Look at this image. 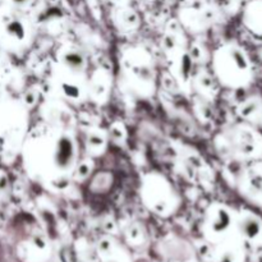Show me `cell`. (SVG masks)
Returning <instances> with one entry per match:
<instances>
[{
  "label": "cell",
  "mask_w": 262,
  "mask_h": 262,
  "mask_svg": "<svg viewBox=\"0 0 262 262\" xmlns=\"http://www.w3.org/2000/svg\"><path fill=\"white\" fill-rule=\"evenodd\" d=\"M23 160L27 174L43 188L58 192L73 181L78 145L73 129L40 123L26 137Z\"/></svg>",
  "instance_id": "1"
},
{
  "label": "cell",
  "mask_w": 262,
  "mask_h": 262,
  "mask_svg": "<svg viewBox=\"0 0 262 262\" xmlns=\"http://www.w3.org/2000/svg\"><path fill=\"white\" fill-rule=\"evenodd\" d=\"M50 79L59 99L72 104H81L89 99L87 59L79 46L73 42L60 45L56 50Z\"/></svg>",
  "instance_id": "2"
},
{
  "label": "cell",
  "mask_w": 262,
  "mask_h": 262,
  "mask_svg": "<svg viewBox=\"0 0 262 262\" xmlns=\"http://www.w3.org/2000/svg\"><path fill=\"white\" fill-rule=\"evenodd\" d=\"M120 68L125 82L135 94L151 97L156 90V67L152 55L141 45L124 49L120 56Z\"/></svg>",
  "instance_id": "3"
},
{
  "label": "cell",
  "mask_w": 262,
  "mask_h": 262,
  "mask_svg": "<svg viewBox=\"0 0 262 262\" xmlns=\"http://www.w3.org/2000/svg\"><path fill=\"white\" fill-rule=\"evenodd\" d=\"M141 200L143 205L161 216L173 215L181 206V196L166 177L158 171L143 176L141 182Z\"/></svg>",
  "instance_id": "4"
},
{
  "label": "cell",
  "mask_w": 262,
  "mask_h": 262,
  "mask_svg": "<svg viewBox=\"0 0 262 262\" xmlns=\"http://www.w3.org/2000/svg\"><path fill=\"white\" fill-rule=\"evenodd\" d=\"M212 68L219 82L228 87H238L246 83L248 61L241 48L228 43L220 46L212 55Z\"/></svg>",
  "instance_id": "5"
},
{
  "label": "cell",
  "mask_w": 262,
  "mask_h": 262,
  "mask_svg": "<svg viewBox=\"0 0 262 262\" xmlns=\"http://www.w3.org/2000/svg\"><path fill=\"white\" fill-rule=\"evenodd\" d=\"M7 9L0 12V27L5 38L9 40L14 50H26L35 37V28L22 9L8 4Z\"/></svg>",
  "instance_id": "6"
},
{
  "label": "cell",
  "mask_w": 262,
  "mask_h": 262,
  "mask_svg": "<svg viewBox=\"0 0 262 262\" xmlns=\"http://www.w3.org/2000/svg\"><path fill=\"white\" fill-rule=\"evenodd\" d=\"M170 67L171 76L183 91L188 92L192 89V61L186 45L164 49Z\"/></svg>",
  "instance_id": "7"
},
{
  "label": "cell",
  "mask_w": 262,
  "mask_h": 262,
  "mask_svg": "<svg viewBox=\"0 0 262 262\" xmlns=\"http://www.w3.org/2000/svg\"><path fill=\"white\" fill-rule=\"evenodd\" d=\"M40 114L42 118V122L56 125V127L73 129L74 115L68 107V105L64 102V100H48L41 105Z\"/></svg>",
  "instance_id": "8"
},
{
  "label": "cell",
  "mask_w": 262,
  "mask_h": 262,
  "mask_svg": "<svg viewBox=\"0 0 262 262\" xmlns=\"http://www.w3.org/2000/svg\"><path fill=\"white\" fill-rule=\"evenodd\" d=\"M112 92V74L106 68H96L89 76V100L102 105L106 104Z\"/></svg>",
  "instance_id": "9"
},
{
  "label": "cell",
  "mask_w": 262,
  "mask_h": 262,
  "mask_svg": "<svg viewBox=\"0 0 262 262\" xmlns=\"http://www.w3.org/2000/svg\"><path fill=\"white\" fill-rule=\"evenodd\" d=\"M110 18L114 27L120 32H135L141 25V18L137 10L130 7V4L113 7Z\"/></svg>",
  "instance_id": "10"
},
{
  "label": "cell",
  "mask_w": 262,
  "mask_h": 262,
  "mask_svg": "<svg viewBox=\"0 0 262 262\" xmlns=\"http://www.w3.org/2000/svg\"><path fill=\"white\" fill-rule=\"evenodd\" d=\"M109 133L102 128H91L84 138L86 151L90 158H97L105 154L109 143Z\"/></svg>",
  "instance_id": "11"
},
{
  "label": "cell",
  "mask_w": 262,
  "mask_h": 262,
  "mask_svg": "<svg viewBox=\"0 0 262 262\" xmlns=\"http://www.w3.org/2000/svg\"><path fill=\"white\" fill-rule=\"evenodd\" d=\"M179 17H181V26L192 32L204 31L209 26V18L206 13L202 12V9H194V8L183 9L181 10Z\"/></svg>",
  "instance_id": "12"
},
{
  "label": "cell",
  "mask_w": 262,
  "mask_h": 262,
  "mask_svg": "<svg viewBox=\"0 0 262 262\" xmlns=\"http://www.w3.org/2000/svg\"><path fill=\"white\" fill-rule=\"evenodd\" d=\"M192 89H194L202 100H214L216 95L214 79L206 71H200L192 77Z\"/></svg>",
  "instance_id": "13"
},
{
  "label": "cell",
  "mask_w": 262,
  "mask_h": 262,
  "mask_svg": "<svg viewBox=\"0 0 262 262\" xmlns=\"http://www.w3.org/2000/svg\"><path fill=\"white\" fill-rule=\"evenodd\" d=\"M94 161H92V158H86L83 160L77 163L76 170H74V177L73 179H77V181H84V179L89 178L91 176V173L94 171Z\"/></svg>",
  "instance_id": "14"
},
{
  "label": "cell",
  "mask_w": 262,
  "mask_h": 262,
  "mask_svg": "<svg viewBox=\"0 0 262 262\" xmlns=\"http://www.w3.org/2000/svg\"><path fill=\"white\" fill-rule=\"evenodd\" d=\"M188 54L193 63H206L210 58V53L206 46L201 45L199 42L192 43L188 50Z\"/></svg>",
  "instance_id": "15"
},
{
  "label": "cell",
  "mask_w": 262,
  "mask_h": 262,
  "mask_svg": "<svg viewBox=\"0 0 262 262\" xmlns=\"http://www.w3.org/2000/svg\"><path fill=\"white\" fill-rule=\"evenodd\" d=\"M107 133H109V138H112V140L117 143L125 142V140H127V128H125V125L123 124L122 122H119V120L112 123Z\"/></svg>",
  "instance_id": "16"
},
{
  "label": "cell",
  "mask_w": 262,
  "mask_h": 262,
  "mask_svg": "<svg viewBox=\"0 0 262 262\" xmlns=\"http://www.w3.org/2000/svg\"><path fill=\"white\" fill-rule=\"evenodd\" d=\"M37 101H38V94L35 90V87H31L30 90H27V91L23 94L22 102L27 109L35 107L36 104H37Z\"/></svg>",
  "instance_id": "17"
},
{
  "label": "cell",
  "mask_w": 262,
  "mask_h": 262,
  "mask_svg": "<svg viewBox=\"0 0 262 262\" xmlns=\"http://www.w3.org/2000/svg\"><path fill=\"white\" fill-rule=\"evenodd\" d=\"M106 2H109L113 7H119V5L130 4V2H132V0H106Z\"/></svg>",
  "instance_id": "18"
},
{
  "label": "cell",
  "mask_w": 262,
  "mask_h": 262,
  "mask_svg": "<svg viewBox=\"0 0 262 262\" xmlns=\"http://www.w3.org/2000/svg\"><path fill=\"white\" fill-rule=\"evenodd\" d=\"M146 2H154V0H146Z\"/></svg>",
  "instance_id": "19"
}]
</instances>
